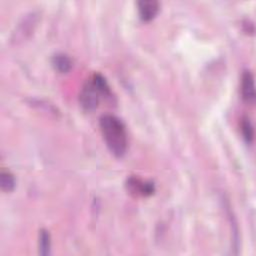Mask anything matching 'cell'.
I'll return each mask as SVG.
<instances>
[{"instance_id": "cell-1", "label": "cell", "mask_w": 256, "mask_h": 256, "mask_svg": "<svg viewBox=\"0 0 256 256\" xmlns=\"http://www.w3.org/2000/svg\"><path fill=\"white\" fill-rule=\"evenodd\" d=\"M99 126L109 151L115 157L122 158L128 147V138L124 123L113 114H103L99 119Z\"/></svg>"}, {"instance_id": "cell-2", "label": "cell", "mask_w": 256, "mask_h": 256, "mask_svg": "<svg viewBox=\"0 0 256 256\" xmlns=\"http://www.w3.org/2000/svg\"><path fill=\"white\" fill-rule=\"evenodd\" d=\"M111 95L110 86L105 77L100 73H94L83 85L79 102L85 110L92 111L97 108L102 98H111Z\"/></svg>"}, {"instance_id": "cell-3", "label": "cell", "mask_w": 256, "mask_h": 256, "mask_svg": "<svg viewBox=\"0 0 256 256\" xmlns=\"http://www.w3.org/2000/svg\"><path fill=\"white\" fill-rule=\"evenodd\" d=\"M125 185L128 192L134 196L147 197L152 195L155 191V185L153 182L144 181L135 176L128 177Z\"/></svg>"}, {"instance_id": "cell-4", "label": "cell", "mask_w": 256, "mask_h": 256, "mask_svg": "<svg viewBox=\"0 0 256 256\" xmlns=\"http://www.w3.org/2000/svg\"><path fill=\"white\" fill-rule=\"evenodd\" d=\"M37 21H38V14H36L35 12H31L25 15V17L18 24L16 31L14 32L13 40L18 41L28 37L31 34V32H33Z\"/></svg>"}, {"instance_id": "cell-5", "label": "cell", "mask_w": 256, "mask_h": 256, "mask_svg": "<svg viewBox=\"0 0 256 256\" xmlns=\"http://www.w3.org/2000/svg\"><path fill=\"white\" fill-rule=\"evenodd\" d=\"M241 94L242 98L247 103L255 101V85L254 76L250 70H244L241 78Z\"/></svg>"}, {"instance_id": "cell-6", "label": "cell", "mask_w": 256, "mask_h": 256, "mask_svg": "<svg viewBox=\"0 0 256 256\" xmlns=\"http://www.w3.org/2000/svg\"><path fill=\"white\" fill-rule=\"evenodd\" d=\"M159 11V3L156 0H141L138 2L139 16L143 21L152 20Z\"/></svg>"}, {"instance_id": "cell-7", "label": "cell", "mask_w": 256, "mask_h": 256, "mask_svg": "<svg viewBox=\"0 0 256 256\" xmlns=\"http://www.w3.org/2000/svg\"><path fill=\"white\" fill-rule=\"evenodd\" d=\"M52 65L55 70H57L60 73H66L68 72L72 67V60L70 57L65 53H56L52 57Z\"/></svg>"}, {"instance_id": "cell-8", "label": "cell", "mask_w": 256, "mask_h": 256, "mask_svg": "<svg viewBox=\"0 0 256 256\" xmlns=\"http://www.w3.org/2000/svg\"><path fill=\"white\" fill-rule=\"evenodd\" d=\"M38 250L39 254L46 256L51 253V235L48 230L42 228L38 236Z\"/></svg>"}, {"instance_id": "cell-9", "label": "cell", "mask_w": 256, "mask_h": 256, "mask_svg": "<svg viewBox=\"0 0 256 256\" xmlns=\"http://www.w3.org/2000/svg\"><path fill=\"white\" fill-rule=\"evenodd\" d=\"M15 178L10 171L1 170L0 173V186L4 192H11L15 188Z\"/></svg>"}, {"instance_id": "cell-10", "label": "cell", "mask_w": 256, "mask_h": 256, "mask_svg": "<svg viewBox=\"0 0 256 256\" xmlns=\"http://www.w3.org/2000/svg\"><path fill=\"white\" fill-rule=\"evenodd\" d=\"M241 131L243 138L247 143H251L254 139V128L248 117H244L241 122Z\"/></svg>"}]
</instances>
